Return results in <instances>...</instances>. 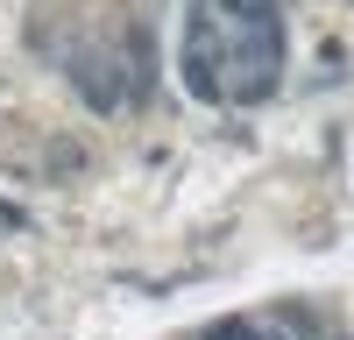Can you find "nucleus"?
Returning a JSON list of instances; mask_svg holds the SVG:
<instances>
[{
	"instance_id": "f257e3e1",
	"label": "nucleus",
	"mask_w": 354,
	"mask_h": 340,
	"mask_svg": "<svg viewBox=\"0 0 354 340\" xmlns=\"http://www.w3.org/2000/svg\"><path fill=\"white\" fill-rule=\"evenodd\" d=\"M185 71H192V93L198 100H220V78H213V15H192V28H185Z\"/></svg>"
}]
</instances>
